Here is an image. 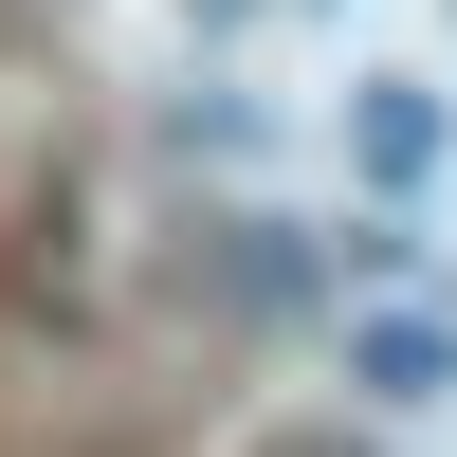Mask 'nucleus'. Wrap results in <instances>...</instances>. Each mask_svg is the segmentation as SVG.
Listing matches in <instances>:
<instances>
[{
    "mask_svg": "<svg viewBox=\"0 0 457 457\" xmlns=\"http://www.w3.org/2000/svg\"><path fill=\"white\" fill-rule=\"evenodd\" d=\"M366 165L421 183V165H439V110H421V92H366Z\"/></svg>",
    "mask_w": 457,
    "mask_h": 457,
    "instance_id": "f257e3e1",
    "label": "nucleus"
},
{
    "mask_svg": "<svg viewBox=\"0 0 457 457\" xmlns=\"http://www.w3.org/2000/svg\"><path fill=\"white\" fill-rule=\"evenodd\" d=\"M366 385H385V403H439V329L385 312V329H366Z\"/></svg>",
    "mask_w": 457,
    "mask_h": 457,
    "instance_id": "f03ea898",
    "label": "nucleus"
}]
</instances>
